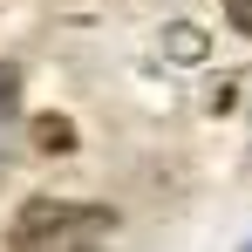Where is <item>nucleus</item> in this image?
<instances>
[{
  "label": "nucleus",
  "mask_w": 252,
  "mask_h": 252,
  "mask_svg": "<svg viewBox=\"0 0 252 252\" xmlns=\"http://www.w3.org/2000/svg\"><path fill=\"white\" fill-rule=\"evenodd\" d=\"M116 232L109 205H75V198H28L7 225V252H102Z\"/></svg>",
  "instance_id": "1"
},
{
  "label": "nucleus",
  "mask_w": 252,
  "mask_h": 252,
  "mask_svg": "<svg viewBox=\"0 0 252 252\" xmlns=\"http://www.w3.org/2000/svg\"><path fill=\"white\" fill-rule=\"evenodd\" d=\"M34 150H48V157H62V150H75V123L68 116H34Z\"/></svg>",
  "instance_id": "2"
},
{
  "label": "nucleus",
  "mask_w": 252,
  "mask_h": 252,
  "mask_svg": "<svg viewBox=\"0 0 252 252\" xmlns=\"http://www.w3.org/2000/svg\"><path fill=\"white\" fill-rule=\"evenodd\" d=\"M14 116H21V68H7V62H0V157H7Z\"/></svg>",
  "instance_id": "3"
},
{
  "label": "nucleus",
  "mask_w": 252,
  "mask_h": 252,
  "mask_svg": "<svg viewBox=\"0 0 252 252\" xmlns=\"http://www.w3.org/2000/svg\"><path fill=\"white\" fill-rule=\"evenodd\" d=\"M225 21H232L239 34H252V0H225Z\"/></svg>",
  "instance_id": "4"
},
{
  "label": "nucleus",
  "mask_w": 252,
  "mask_h": 252,
  "mask_svg": "<svg viewBox=\"0 0 252 252\" xmlns=\"http://www.w3.org/2000/svg\"><path fill=\"white\" fill-rule=\"evenodd\" d=\"M246 252H252V246H246Z\"/></svg>",
  "instance_id": "5"
}]
</instances>
